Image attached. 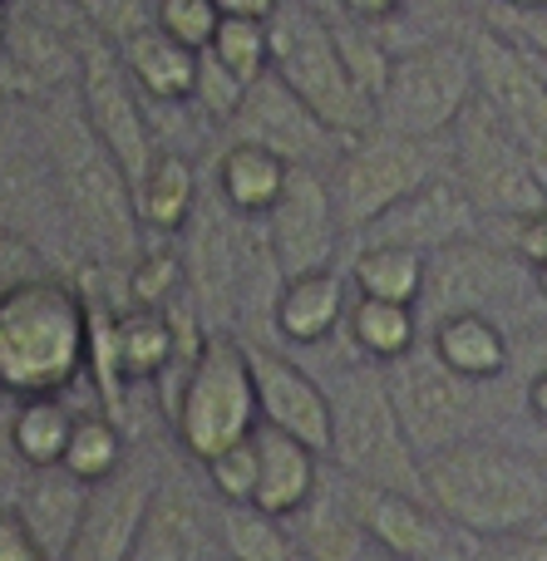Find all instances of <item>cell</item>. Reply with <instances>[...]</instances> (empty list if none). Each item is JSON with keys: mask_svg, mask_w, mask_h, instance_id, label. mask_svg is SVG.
Here are the masks:
<instances>
[{"mask_svg": "<svg viewBox=\"0 0 547 561\" xmlns=\"http://www.w3.org/2000/svg\"><path fill=\"white\" fill-rule=\"evenodd\" d=\"M424 503L474 537L533 527L547 507V468L499 438H459L424 458Z\"/></svg>", "mask_w": 547, "mask_h": 561, "instance_id": "6da1fadb", "label": "cell"}, {"mask_svg": "<svg viewBox=\"0 0 547 561\" xmlns=\"http://www.w3.org/2000/svg\"><path fill=\"white\" fill-rule=\"evenodd\" d=\"M89 365V300L49 276L0 290V394H59Z\"/></svg>", "mask_w": 547, "mask_h": 561, "instance_id": "7a4b0ae2", "label": "cell"}, {"mask_svg": "<svg viewBox=\"0 0 547 561\" xmlns=\"http://www.w3.org/2000/svg\"><path fill=\"white\" fill-rule=\"evenodd\" d=\"M272 75L331 128L341 144L380 128L375 94L351 75L335 25L306 0H282L272 20Z\"/></svg>", "mask_w": 547, "mask_h": 561, "instance_id": "3957f363", "label": "cell"}, {"mask_svg": "<svg viewBox=\"0 0 547 561\" xmlns=\"http://www.w3.org/2000/svg\"><path fill=\"white\" fill-rule=\"evenodd\" d=\"M326 394H331V454L326 458H335V468L351 473L355 483L424 497V463L395 414L380 365L341 369L335 389Z\"/></svg>", "mask_w": 547, "mask_h": 561, "instance_id": "277c9868", "label": "cell"}, {"mask_svg": "<svg viewBox=\"0 0 547 561\" xmlns=\"http://www.w3.org/2000/svg\"><path fill=\"white\" fill-rule=\"evenodd\" d=\"M49 158H55V178H59V193H65L75 227L104 252V262L134 266L144 256V247H138L144 217H138L134 178L118 168V158L99 144L84 118L55 128Z\"/></svg>", "mask_w": 547, "mask_h": 561, "instance_id": "5b68a950", "label": "cell"}, {"mask_svg": "<svg viewBox=\"0 0 547 561\" xmlns=\"http://www.w3.org/2000/svg\"><path fill=\"white\" fill-rule=\"evenodd\" d=\"M479 94V59L474 45L464 39H424V45L390 55L385 84L375 94V114H380L385 134L400 138H444L469 99Z\"/></svg>", "mask_w": 547, "mask_h": 561, "instance_id": "8992f818", "label": "cell"}, {"mask_svg": "<svg viewBox=\"0 0 547 561\" xmlns=\"http://www.w3.org/2000/svg\"><path fill=\"white\" fill-rule=\"evenodd\" d=\"M173 434L187 458L207 463L237 438H252L262 424L252 385V359H247V340L237 335H207L197 350L187 379L173 394Z\"/></svg>", "mask_w": 547, "mask_h": 561, "instance_id": "52a82bcc", "label": "cell"}, {"mask_svg": "<svg viewBox=\"0 0 547 561\" xmlns=\"http://www.w3.org/2000/svg\"><path fill=\"white\" fill-rule=\"evenodd\" d=\"M440 173V158L434 144L424 138H400V134H375L351 138L341 144L331 168V197H335V217H341L345 232H365L380 213H390L400 197H410L420 183Z\"/></svg>", "mask_w": 547, "mask_h": 561, "instance_id": "ba28073f", "label": "cell"}, {"mask_svg": "<svg viewBox=\"0 0 547 561\" xmlns=\"http://www.w3.org/2000/svg\"><path fill=\"white\" fill-rule=\"evenodd\" d=\"M449 138H454V178L464 183V193L474 197L479 213L518 222V217L547 207V193L533 178L518 138L509 134V124H503L499 108L483 94L469 99V108L449 128Z\"/></svg>", "mask_w": 547, "mask_h": 561, "instance_id": "9c48e42d", "label": "cell"}, {"mask_svg": "<svg viewBox=\"0 0 547 561\" xmlns=\"http://www.w3.org/2000/svg\"><path fill=\"white\" fill-rule=\"evenodd\" d=\"M385 389H390V404L400 414L404 434H410L420 463L440 448L469 438V419H474V385L464 375H454L434 345H414L410 355L380 365Z\"/></svg>", "mask_w": 547, "mask_h": 561, "instance_id": "30bf717a", "label": "cell"}, {"mask_svg": "<svg viewBox=\"0 0 547 561\" xmlns=\"http://www.w3.org/2000/svg\"><path fill=\"white\" fill-rule=\"evenodd\" d=\"M351 513L361 523L365 542L385 557L400 561H474L479 537L454 527L434 503L414 493H395V488H371L355 483Z\"/></svg>", "mask_w": 547, "mask_h": 561, "instance_id": "8fae6325", "label": "cell"}, {"mask_svg": "<svg viewBox=\"0 0 547 561\" xmlns=\"http://www.w3.org/2000/svg\"><path fill=\"white\" fill-rule=\"evenodd\" d=\"M79 108H84V124L94 128V138L138 183L153 163V128H148L144 104H138V84L118 59V45L94 39L84 49V59H79Z\"/></svg>", "mask_w": 547, "mask_h": 561, "instance_id": "7c38bea8", "label": "cell"}, {"mask_svg": "<svg viewBox=\"0 0 547 561\" xmlns=\"http://www.w3.org/2000/svg\"><path fill=\"white\" fill-rule=\"evenodd\" d=\"M523 272H533V266H523L518 256L493 252V247L474 242V237H459V242L440 247V252H430V262H424V290H420V300H414L420 325L424 320L440 325V320L464 316V310H483V316H489L493 306L513 300V290L523 286Z\"/></svg>", "mask_w": 547, "mask_h": 561, "instance_id": "4fadbf2b", "label": "cell"}, {"mask_svg": "<svg viewBox=\"0 0 547 561\" xmlns=\"http://www.w3.org/2000/svg\"><path fill=\"white\" fill-rule=\"evenodd\" d=\"M474 59H479V94L499 108V118L518 138L533 178L547 193V84L528 65V55L513 39H503L499 30L474 35Z\"/></svg>", "mask_w": 547, "mask_h": 561, "instance_id": "5bb4252c", "label": "cell"}, {"mask_svg": "<svg viewBox=\"0 0 547 561\" xmlns=\"http://www.w3.org/2000/svg\"><path fill=\"white\" fill-rule=\"evenodd\" d=\"M341 217H335V197L316 168L296 163L292 183H286L282 203L266 213V252L272 266L286 276L326 272L335 262V242H341Z\"/></svg>", "mask_w": 547, "mask_h": 561, "instance_id": "9a60e30c", "label": "cell"}, {"mask_svg": "<svg viewBox=\"0 0 547 561\" xmlns=\"http://www.w3.org/2000/svg\"><path fill=\"white\" fill-rule=\"evenodd\" d=\"M247 359H252L262 424L301 438L316 454H331V394H326L296 359H286L282 350H266V345H257V340H247Z\"/></svg>", "mask_w": 547, "mask_h": 561, "instance_id": "2e32d148", "label": "cell"}, {"mask_svg": "<svg viewBox=\"0 0 547 561\" xmlns=\"http://www.w3.org/2000/svg\"><path fill=\"white\" fill-rule=\"evenodd\" d=\"M474 217H479V207H474V197L464 193V183L454 173H434L430 183H420L410 197H400V203L390 207V213H380L371 227H365V242H390V247H414V252H440V247L459 242V237L474 232Z\"/></svg>", "mask_w": 547, "mask_h": 561, "instance_id": "e0dca14e", "label": "cell"}, {"mask_svg": "<svg viewBox=\"0 0 547 561\" xmlns=\"http://www.w3.org/2000/svg\"><path fill=\"white\" fill-rule=\"evenodd\" d=\"M148 503H153L148 473L124 463L109 483L89 488V507H84V517H79V533L59 561H128Z\"/></svg>", "mask_w": 547, "mask_h": 561, "instance_id": "ac0fdd59", "label": "cell"}, {"mask_svg": "<svg viewBox=\"0 0 547 561\" xmlns=\"http://www.w3.org/2000/svg\"><path fill=\"white\" fill-rule=\"evenodd\" d=\"M232 128H237V138L276 148L286 163H311L326 144H341L276 75H262L257 84H247V99L237 108Z\"/></svg>", "mask_w": 547, "mask_h": 561, "instance_id": "d6986e66", "label": "cell"}, {"mask_svg": "<svg viewBox=\"0 0 547 561\" xmlns=\"http://www.w3.org/2000/svg\"><path fill=\"white\" fill-rule=\"evenodd\" d=\"M257 493H252V507L272 517H296L316 493H321V454L306 448L301 438L282 434L272 424H257Z\"/></svg>", "mask_w": 547, "mask_h": 561, "instance_id": "ffe728a7", "label": "cell"}, {"mask_svg": "<svg viewBox=\"0 0 547 561\" xmlns=\"http://www.w3.org/2000/svg\"><path fill=\"white\" fill-rule=\"evenodd\" d=\"M114 45H118V59H124L128 79L138 84V94L158 99V104H187V99H193L203 55L187 49L183 39H173L168 30H158L153 20H148V25L128 30Z\"/></svg>", "mask_w": 547, "mask_h": 561, "instance_id": "44dd1931", "label": "cell"}, {"mask_svg": "<svg viewBox=\"0 0 547 561\" xmlns=\"http://www.w3.org/2000/svg\"><path fill=\"white\" fill-rule=\"evenodd\" d=\"M207 542H213V527H207L203 507L183 488L163 483L153 488V503L144 513L128 561H207Z\"/></svg>", "mask_w": 547, "mask_h": 561, "instance_id": "7402d4cb", "label": "cell"}, {"mask_svg": "<svg viewBox=\"0 0 547 561\" xmlns=\"http://www.w3.org/2000/svg\"><path fill=\"white\" fill-rule=\"evenodd\" d=\"M292 168L276 148L252 144V138H237L223 148L217 158V197L232 207L237 217H266L282 203L286 183H292Z\"/></svg>", "mask_w": 547, "mask_h": 561, "instance_id": "603a6c76", "label": "cell"}, {"mask_svg": "<svg viewBox=\"0 0 547 561\" xmlns=\"http://www.w3.org/2000/svg\"><path fill=\"white\" fill-rule=\"evenodd\" d=\"M84 507H89V483H79V478L59 463V468H30L15 513L25 517V527L35 533V542L59 561L65 547L75 542Z\"/></svg>", "mask_w": 547, "mask_h": 561, "instance_id": "cb8c5ba5", "label": "cell"}, {"mask_svg": "<svg viewBox=\"0 0 547 561\" xmlns=\"http://www.w3.org/2000/svg\"><path fill=\"white\" fill-rule=\"evenodd\" d=\"M341 316H345V280L335 266L286 276L272 306L276 335H286L292 345H321L326 335H335Z\"/></svg>", "mask_w": 547, "mask_h": 561, "instance_id": "d4e9b609", "label": "cell"}, {"mask_svg": "<svg viewBox=\"0 0 547 561\" xmlns=\"http://www.w3.org/2000/svg\"><path fill=\"white\" fill-rule=\"evenodd\" d=\"M430 345L454 375H464L469 385H483V379H499L513 359L509 330L499 325L483 310H464V316H449L440 325H430Z\"/></svg>", "mask_w": 547, "mask_h": 561, "instance_id": "484cf974", "label": "cell"}, {"mask_svg": "<svg viewBox=\"0 0 547 561\" xmlns=\"http://www.w3.org/2000/svg\"><path fill=\"white\" fill-rule=\"evenodd\" d=\"M138 197V217H144L148 232H183L197 217V173L183 153H153L148 173L134 183Z\"/></svg>", "mask_w": 547, "mask_h": 561, "instance_id": "4316f807", "label": "cell"}, {"mask_svg": "<svg viewBox=\"0 0 547 561\" xmlns=\"http://www.w3.org/2000/svg\"><path fill=\"white\" fill-rule=\"evenodd\" d=\"M178 355L173 320L163 306H128L124 316H114V359L124 385H144L158 379Z\"/></svg>", "mask_w": 547, "mask_h": 561, "instance_id": "83f0119b", "label": "cell"}, {"mask_svg": "<svg viewBox=\"0 0 547 561\" xmlns=\"http://www.w3.org/2000/svg\"><path fill=\"white\" fill-rule=\"evenodd\" d=\"M351 340L371 365H390V359L410 355L420 345V310L404 300L361 296L351 306Z\"/></svg>", "mask_w": 547, "mask_h": 561, "instance_id": "f1b7e54d", "label": "cell"}, {"mask_svg": "<svg viewBox=\"0 0 547 561\" xmlns=\"http://www.w3.org/2000/svg\"><path fill=\"white\" fill-rule=\"evenodd\" d=\"M10 444L30 468H59L65 463L69 434H75V414L59 404V394H35L20 399V409L10 414Z\"/></svg>", "mask_w": 547, "mask_h": 561, "instance_id": "f546056e", "label": "cell"}, {"mask_svg": "<svg viewBox=\"0 0 547 561\" xmlns=\"http://www.w3.org/2000/svg\"><path fill=\"white\" fill-rule=\"evenodd\" d=\"M424 262L430 256L414 247H390V242H365L351 262V280L361 296H380V300H404L414 306L424 290Z\"/></svg>", "mask_w": 547, "mask_h": 561, "instance_id": "4dcf8cb0", "label": "cell"}, {"mask_svg": "<svg viewBox=\"0 0 547 561\" xmlns=\"http://www.w3.org/2000/svg\"><path fill=\"white\" fill-rule=\"evenodd\" d=\"M217 542L232 561H301V547L292 542V533H282V517L252 503H223Z\"/></svg>", "mask_w": 547, "mask_h": 561, "instance_id": "1f68e13d", "label": "cell"}, {"mask_svg": "<svg viewBox=\"0 0 547 561\" xmlns=\"http://www.w3.org/2000/svg\"><path fill=\"white\" fill-rule=\"evenodd\" d=\"M247 247L232 242L227 227H213V222H197V237H193V256H187V276H193V290H197V306L203 310H223L232 306V290H237V256Z\"/></svg>", "mask_w": 547, "mask_h": 561, "instance_id": "d6a6232c", "label": "cell"}, {"mask_svg": "<svg viewBox=\"0 0 547 561\" xmlns=\"http://www.w3.org/2000/svg\"><path fill=\"white\" fill-rule=\"evenodd\" d=\"M128 448H124V428H118L114 414H79L75 419V434H69L65 448V468L79 478V483H109L118 468L128 463Z\"/></svg>", "mask_w": 547, "mask_h": 561, "instance_id": "836d02e7", "label": "cell"}, {"mask_svg": "<svg viewBox=\"0 0 547 561\" xmlns=\"http://www.w3.org/2000/svg\"><path fill=\"white\" fill-rule=\"evenodd\" d=\"M207 55L237 75L242 84H257L262 75H272V25L266 20H247V15H223Z\"/></svg>", "mask_w": 547, "mask_h": 561, "instance_id": "e575fe53", "label": "cell"}, {"mask_svg": "<svg viewBox=\"0 0 547 561\" xmlns=\"http://www.w3.org/2000/svg\"><path fill=\"white\" fill-rule=\"evenodd\" d=\"M5 49L25 65V75L35 79L39 89L59 84V79H69V69L79 65L75 49L65 45V35H59L55 25H45V20H10V35H5Z\"/></svg>", "mask_w": 547, "mask_h": 561, "instance_id": "d590c367", "label": "cell"}, {"mask_svg": "<svg viewBox=\"0 0 547 561\" xmlns=\"http://www.w3.org/2000/svg\"><path fill=\"white\" fill-rule=\"evenodd\" d=\"M153 25L203 55L223 25V10H217V0H153Z\"/></svg>", "mask_w": 547, "mask_h": 561, "instance_id": "8d00e7d4", "label": "cell"}, {"mask_svg": "<svg viewBox=\"0 0 547 561\" xmlns=\"http://www.w3.org/2000/svg\"><path fill=\"white\" fill-rule=\"evenodd\" d=\"M207 483H213V493L223 497V503H252L257 493V438H237V444H227L223 454H213L203 463Z\"/></svg>", "mask_w": 547, "mask_h": 561, "instance_id": "74e56055", "label": "cell"}, {"mask_svg": "<svg viewBox=\"0 0 547 561\" xmlns=\"http://www.w3.org/2000/svg\"><path fill=\"white\" fill-rule=\"evenodd\" d=\"M187 280V262L178 252H144L128 266V300L134 306H168L178 286Z\"/></svg>", "mask_w": 547, "mask_h": 561, "instance_id": "f35d334b", "label": "cell"}, {"mask_svg": "<svg viewBox=\"0 0 547 561\" xmlns=\"http://www.w3.org/2000/svg\"><path fill=\"white\" fill-rule=\"evenodd\" d=\"M242 99H247V84H242L237 75H227V69L203 49V65H197V84H193V104L203 108L213 124H232L237 108H242Z\"/></svg>", "mask_w": 547, "mask_h": 561, "instance_id": "ab89813d", "label": "cell"}, {"mask_svg": "<svg viewBox=\"0 0 547 561\" xmlns=\"http://www.w3.org/2000/svg\"><path fill=\"white\" fill-rule=\"evenodd\" d=\"M474 561H547V537L533 533V527L479 537L474 542Z\"/></svg>", "mask_w": 547, "mask_h": 561, "instance_id": "60d3db41", "label": "cell"}, {"mask_svg": "<svg viewBox=\"0 0 547 561\" xmlns=\"http://www.w3.org/2000/svg\"><path fill=\"white\" fill-rule=\"evenodd\" d=\"M499 15V35L513 39L518 49H533V55H547V5H533V10H493Z\"/></svg>", "mask_w": 547, "mask_h": 561, "instance_id": "b9f144b4", "label": "cell"}, {"mask_svg": "<svg viewBox=\"0 0 547 561\" xmlns=\"http://www.w3.org/2000/svg\"><path fill=\"white\" fill-rule=\"evenodd\" d=\"M75 10H79V15H84L94 30H104L109 39H124L128 30L148 25V20H138L134 0H75Z\"/></svg>", "mask_w": 547, "mask_h": 561, "instance_id": "7bdbcfd3", "label": "cell"}, {"mask_svg": "<svg viewBox=\"0 0 547 561\" xmlns=\"http://www.w3.org/2000/svg\"><path fill=\"white\" fill-rule=\"evenodd\" d=\"M0 561H55L35 542L20 513H0Z\"/></svg>", "mask_w": 547, "mask_h": 561, "instance_id": "ee69618b", "label": "cell"}, {"mask_svg": "<svg viewBox=\"0 0 547 561\" xmlns=\"http://www.w3.org/2000/svg\"><path fill=\"white\" fill-rule=\"evenodd\" d=\"M513 256L523 266H547V207L513 222Z\"/></svg>", "mask_w": 547, "mask_h": 561, "instance_id": "f6af8a7d", "label": "cell"}, {"mask_svg": "<svg viewBox=\"0 0 547 561\" xmlns=\"http://www.w3.org/2000/svg\"><path fill=\"white\" fill-rule=\"evenodd\" d=\"M25 478H30V463L15 454V444H10V428H5V434H0V513H15V507H20Z\"/></svg>", "mask_w": 547, "mask_h": 561, "instance_id": "bcb514c9", "label": "cell"}, {"mask_svg": "<svg viewBox=\"0 0 547 561\" xmlns=\"http://www.w3.org/2000/svg\"><path fill=\"white\" fill-rule=\"evenodd\" d=\"M35 89L39 84L25 75V65H20V59L0 45V99H25V94H35Z\"/></svg>", "mask_w": 547, "mask_h": 561, "instance_id": "7dc6e473", "label": "cell"}, {"mask_svg": "<svg viewBox=\"0 0 547 561\" xmlns=\"http://www.w3.org/2000/svg\"><path fill=\"white\" fill-rule=\"evenodd\" d=\"M341 10L351 20H365V25H375V20H395L404 10V0H341Z\"/></svg>", "mask_w": 547, "mask_h": 561, "instance_id": "c3c4849f", "label": "cell"}, {"mask_svg": "<svg viewBox=\"0 0 547 561\" xmlns=\"http://www.w3.org/2000/svg\"><path fill=\"white\" fill-rule=\"evenodd\" d=\"M223 15H247V20H272L282 10V0H217Z\"/></svg>", "mask_w": 547, "mask_h": 561, "instance_id": "681fc988", "label": "cell"}, {"mask_svg": "<svg viewBox=\"0 0 547 561\" xmlns=\"http://www.w3.org/2000/svg\"><path fill=\"white\" fill-rule=\"evenodd\" d=\"M528 409H533V414H538L543 424H547V365H543V369H533V375H528Z\"/></svg>", "mask_w": 547, "mask_h": 561, "instance_id": "f907efd6", "label": "cell"}, {"mask_svg": "<svg viewBox=\"0 0 547 561\" xmlns=\"http://www.w3.org/2000/svg\"><path fill=\"white\" fill-rule=\"evenodd\" d=\"M528 365H533V369H543V365H547V330H538V335H533V350H528ZM533 369H528V375H533Z\"/></svg>", "mask_w": 547, "mask_h": 561, "instance_id": "816d5d0a", "label": "cell"}, {"mask_svg": "<svg viewBox=\"0 0 547 561\" xmlns=\"http://www.w3.org/2000/svg\"><path fill=\"white\" fill-rule=\"evenodd\" d=\"M493 10H533V5H543V0H489Z\"/></svg>", "mask_w": 547, "mask_h": 561, "instance_id": "f5cc1de1", "label": "cell"}, {"mask_svg": "<svg viewBox=\"0 0 547 561\" xmlns=\"http://www.w3.org/2000/svg\"><path fill=\"white\" fill-rule=\"evenodd\" d=\"M10 20H15L10 15V0H0V45H5V35H10Z\"/></svg>", "mask_w": 547, "mask_h": 561, "instance_id": "db71d44e", "label": "cell"}, {"mask_svg": "<svg viewBox=\"0 0 547 561\" xmlns=\"http://www.w3.org/2000/svg\"><path fill=\"white\" fill-rule=\"evenodd\" d=\"M523 55H528V65H533V69H538V79H543V84H547V55H533V49H523Z\"/></svg>", "mask_w": 547, "mask_h": 561, "instance_id": "11a10c76", "label": "cell"}, {"mask_svg": "<svg viewBox=\"0 0 547 561\" xmlns=\"http://www.w3.org/2000/svg\"><path fill=\"white\" fill-rule=\"evenodd\" d=\"M533 286H538V296H547V266H533Z\"/></svg>", "mask_w": 547, "mask_h": 561, "instance_id": "9f6ffc18", "label": "cell"}, {"mask_svg": "<svg viewBox=\"0 0 547 561\" xmlns=\"http://www.w3.org/2000/svg\"><path fill=\"white\" fill-rule=\"evenodd\" d=\"M533 533H543V537H547V507H543V517H538V523H533Z\"/></svg>", "mask_w": 547, "mask_h": 561, "instance_id": "6f0895ef", "label": "cell"}, {"mask_svg": "<svg viewBox=\"0 0 547 561\" xmlns=\"http://www.w3.org/2000/svg\"><path fill=\"white\" fill-rule=\"evenodd\" d=\"M365 561H400V557H385V552H371V557H365Z\"/></svg>", "mask_w": 547, "mask_h": 561, "instance_id": "680465c9", "label": "cell"}, {"mask_svg": "<svg viewBox=\"0 0 547 561\" xmlns=\"http://www.w3.org/2000/svg\"><path fill=\"white\" fill-rule=\"evenodd\" d=\"M543 5H547V0H543Z\"/></svg>", "mask_w": 547, "mask_h": 561, "instance_id": "91938a15", "label": "cell"}]
</instances>
